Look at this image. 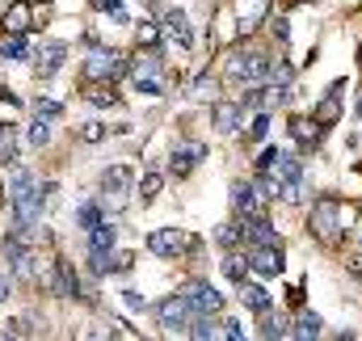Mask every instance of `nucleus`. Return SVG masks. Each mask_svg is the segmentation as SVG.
Instances as JSON below:
<instances>
[{
    "label": "nucleus",
    "instance_id": "obj_19",
    "mask_svg": "<svg viewBox=\"0 0 362 341\" xmlns=\"http://www.w3.org/2000/svg\"><path fill=\"white\" fill-rule=\"evenodd\" d=\"M55 295H64V299H81V278H76L72 261H59V291H55Z\"/></svg>",
    "mask_w": 362,
    "mask_h": 341
},
{
    "label": "nucleus",
    "instance_id": "obj_5",
    "mask_svg": "<svg viewBox=\"0 0 362 341\" xmlns=\"http://www.w3.org/2000/svg\"><path fill=\"white\" fill-rule=\"evenodd\" d=\"M131 185H135V169H131V165H114V169H105V173H101V198L127 202Z\"/></svg>",
    "mask_w": 362,
    "mask_h": 341
},
{
    "label": "nucleus",
    "instance_id": "obj_30",
    "mask_svg": "<svg viewBox=\"0 0 362 341\" xmlns=\"http://www.w3.org/2000/svg\"><path fill=\"white\" fill-rule=\"evenodd\" d=\"M93 105H118V93L110 88V81H93V88L85 93Z\"/></svg>",
    "mask_w": 362,
    "mask_h": 341
},
{
    "label": "nucleus",
    "instance_id": "obj_42",
    "mask_svg": "<svg viewBox=\"0 0 362 341\" xmlns=\"http://www.w3.org/2000/svg\"><path fill=\"white\" fill-rule=\"evenodd\" d=\"M274 161H278V148H266L257 156V173H274Z\"/></svg>",
    "mask_w": 362,
    "mask_h": 341
},
{
    "label": "nucleus",
    "instance_id": "obj_11",
    "mask_svg": "<svg viewBox=\"0 0 362 341\" xmlns=\"http://www.w3.org/2000/svg\"><path fill=\"white\" fill-rule=\"evenodd\" d=\"M249 270H257L262 278H278V274H282V253H278V245H257V249L249 253Z\"/></svg>",
    "mask_w": 362,
    "mask_h": 341
},
{
    "label": "nucleus",
    "instance_id": "obj_44",
    "mask_svg": "<svg viewBox=\"0 0 362 341\" xmlns=\"http://www.w3.org/2000/svg\"><path fill=\"white\" fill-rule=\"evenodd\" d=\"M206 93H215V81H211V76H202V81H194V97H206Z\"/></svg>",
    "mask_w": 362,
    "mask_h": 341
},
{
    "label": "nucleus",
    "instance_id": "obj_40",
    "mask_svg": "<svg viewBox=\"0 0 362 341\" xmlns=\"http://www.w3.org/2000/svg\"><path fill=\"white\" fill-rule=\"evenodd\" d=\"M139 47H156V25L152 21H139Z\"/></svg>",
    "mask_w": 362,
    "mask_h": 341
},
{
    "label": "nucleus",
    "instance_id": "obj_15",
    "mask_svg": "<svg viewBox=\"0 0 362 341\" xmlns=\"http://www.w3.org/2000/svg\"><path fill=\"white\" fill-rule=\"evenodd\" d=\"M240 304H245L249 312H257V316L270 312V295H266V287H257V282H240Z\"/></svg>",
    "mask_w": 362,
    "mask_h": 341
},
{
    "label": "nucleus",
    "instance_id": "obj_36",
    "mask_svg": "<svg viewBox=\"0 0 362 341\" xmlns=\"http://www.w3.org/2000/svg\"><path fill=\"white\" fill-rule=\"evenodd\" d=\"M34 114H38V118H59V114H64V105H59V101H51V97H38V101H34Z\"/></svg>",
    "mask_w": 362,
    "mask_h": 341
},
{
    "label": "nucleus",
    "instance_id": "obj_43",
    "mask_svg": "<svg viewBox=\"0 0 362 341\" xmlns=\"http://www.w3.org/2000/svg\"><path fill=\"white\" fill-rule=\"evenodd\" d=\"M223 337L240 341V337H245V325H240V320H228V325H223Z\"/></svg>",
    "mask_w": 362,
    "mask_h": 341
},
{
    "label": "nucleus",
    "instance_id": "obj_3",
    "mask_svg": "<svg viewBox=\"0 0 362 341\" xmlns=\"http://www.w3.org/2000/svg\"><path fill=\"white\" fill-rule=\"evenodd\" d=\"M127 68H131V64H127L118 51H93L89 59H85V76H89V81H118Z\"/></svg>",
    "mask_w": 362,
    "mask_h": 341
},
{
    "label": "nucleus",
    "instance_id": "obj_35",
    "mask_svg": "<svg viewBox=\"0 0 362 341\" xmlns=\"http://www.w3.org/2000/svg\"><path fill=\"white\" fill-rule=\"evenodd\" d=\"M291 76H295V72H291V64H286V59H274V64H270V81H274V85L291 88Z\"/></svg>",
    "mask_w": 362,
    "mask_h": 341
},
{
    "label": "nucleus",
    "instance_id": "obj_14",
    "mask_svg": "<svg viewBox=\"0 0 362 341\" xmlns=\"http://www.w3.org/2000/svg\"><path fill=\"white\" fill-rule=\"evenodd\" d=\"M30 25H38V21L30 17V0H13V8L4 13V30H8V34H25Z\"/></svg>",
    "mask_w": 362,
    "mask_h": 341
},
{
    "label": "nucleus",
    "instance_id": "obj_26",
    "mask_svg": "<svg viewBox=\"0 0 362 341\" xmlns=\"http://www.w3.org/2000/svg\"><path fill=\"white\" fill-rule=\"evenodd\" d=\"M262 337H270V341H282V337H291V325H286V320H282V316H278V312H266V316H262Z\"/></svg>",
    "mask_w": 362,
    "mask_h": 341
},
{
    "label": "nucleus",
    "instance_id": "obj_18",
    "mask_svg": "<svg viewBox=\"0 0 362 341\" xmlns=\"http://www.w3.org/2000/svg\"><path fill=\"white\" fill-rule=\"evenodd\" d=\"M0 59H30L25 34H8V30H4V38H0Z\"/></svg>",
    "mask_w": 362,
    "mask_h": 341
},
{
    "label": "nucleus",
    "instance_id": "obj_10",
    "mask_svg": "<svg viewBox=\"0 0 362 341\" xmlns=\"http://www.w3.org/2000/svg\"><path fill=\"white\" fill-rule=\"evenodd\" d=\"M232 207L240 211V219H253V215H262V194H257V185H249V181H236L232 185Z\"/></svg>",
    "mask_w": 362,
    "mask_h": 341
},
{
    "label": "nucleus",
    "instance_id": "obj_29",
    "mask_svg": "<svg viewBox=\"0 0 362 341\" xmlns=\"http://www.w3.org/2000/svg\"><path fill=\"white\" fill-rule=\"evenodd\" d=\"M223 278L236 282V287L249 282V257H228V261H223Z\"/></svg>",
    "mask_w": 362,
    "mask_h": 341
},
{
    "label": "nucleus",
    "instance_id": "obj_41",
    "mask_svg": "<svg viewBox=\"0 0 362 341\" xmlns=\"http://www.w3.org/2000/svg\"><path fill=\"white\" fill-rule=\"evenodd\" d=\"M122 304H127L131 312H144V308H148V299H144L139 291H122Z\"/></svg>",
    "mask_w": 362,
    "mask_h": 341
},
{
    "label": "nucleus",
    "instance_id": "obj_1",
    "mask_svg": "<svg viewBox=\"0 0 362 341\" xmlns=\"http://www.w3.org/2000/svg\"><path fill=\"white\" fill-rule=\"evenodd\" d=\"M274 185H278L282 202H299L303 198V165H299L295 152H278V161H274Z\"/></svg>",
    "mask_w": 362,
    "mask_h": 341
},
{
    "label": "nucleus",
    "instance_id": "obj_47",
    "mask_svg": "<svg viewBox=\"0 0 362 341\" xmlns=\"http://www.w3.org/2000/svg\"><path fill=\"white\" fill-rule=\"evenodd\" d=\"M0 270H4V265H0Z\"/></svg>",
    "mask_w": 362,
    "mask_h": 341
},
{
    "label": "nucleus",
    "instance_id": "obj_31",
    "mask_svg": "<svg viewBox=\"0 0 362 341\" xmlns=\"http://www.w3.org/2000/svg\"><path fill=\"white\" fill-rule=\"evenodd\" d=\"M215 241L223 245V249H236L240 241H245V224L236 228V224H219V232H215Z\"/></svg>",
    "mask_w": 362,
    "mask_h": 341
},
{
    "label": "nucleus",
    "instance_id": "obj_2",
    "mask_svg": "<svg viewBox=\"0 0 362 341\" xmlns=\"http://www.w3.org/2000/svg\"><path fill=\"white\" fill-rule=\"evenodd\" d=\"M181 299H185V308H189L194 316H215V312L223 308V295H219L211 282H189V287H181Z\"/></svg>",
    "mask_w": 362,
    "mask_h": 341
},
{
    "label": "nucleus",
    "instance_id": "obj_39",
    "mask_svg": "<svg viewBox=\"0 0 362 341\" xmlns=\"http://www.w3.org/2000/svg\"><path fill=\"white\" fill-rule=\"evenodd\" d=\"M110 265H114V274H127V270L135 265V257L131 253H110Z\"/></svg>",
    "mask_w": 362,
    "mask_h": 341
},
{
    "label": "nucleus",
    "instance_id": "obj_45",
    "mask_svg": "<svg viewBox=\"0 0 362 341\" xmlns=\"http://www.w3.org/2000/svg\"><path fill=\"white\" fill-rule=\"evenodd\" d=\"M8 291H13V287H8V278H4V270H0V304L8 299Z\"/></svg>",
    "mask_w": 362,
    "mask_h": 341
},
{
    "label": "nucleus",
    "instance_id": "obj_24",
    "mask_svg": "<svg viewBox=\"0 0 362 341\" xmlns=\"http://www.w3.org/2000/svg\"><path fill=\"white\" fill-rule=\"evenodd\" d=\"M337 114H341V85H333V88H329V97L320 101V110H316V118H320V122H333Z\"/></svg>",
    "mask_w": 362,
    "mask_h": 341
},
{
    "label": "nucleus",
    "instance_id": "obj_21",
    "mask_svg": "<svg viewBox=\"0 0 362 341\" xmlns=\"http://www.w3.org/2000/svg\"><path fill=\"white\" fill-rule=\"evenodd\" d=\"M8 165H17V135L8 122H0V169H8Z\"/></svg>",
    "mask_w": 362,
    "mask_h": 341
},
{
    "label": "nucleus",
    "instance_id": "obj_9",
    "mask_svg": "<svg viewBox=\"0 0 362 341\" xmlns=\"http://www.w3.org/2000/svg\"><path fill=\"white\" fill-rule=\"evenodd\" d=\"M202 156H206V144H181V148L169 152V173H173V177H189Z\"/></svg>",
    "mask_w": 362,
    "mask_h": 341
},
{
    "label": "nucleus",
    "instance_id": "obj_38",
    "mask_svg": "<svg viewBox=\"0 0 362 341\" xmlns=\"http://www.w3.org/2000/svg\"><path fill=\"white\" fill-rule=\"evenodd\" d=\"M81 139H85V144H101V139H105V127H101V122H85V127H81Z\"/></svg>",
    "mask_w": 362,
    "mask_h": 341
},
{
    "label": "nucleus",
    "instance_id": "obj_4",
    "mask_svg": "<svg viewBox=\"0 0 362 341\" xmlns=\"http://www.w3.org/2000/svg\"><path fill=\"white\" fill-rule=\"evenodd\" d=\"M30 59H34V76H38V81H47V76H55V72L64 68L68 47H64V42H55V38H47V42H38V51H34Z\"/></svg>",
    "mask_w": 362,
    "mask_h": 341
},
{
    "label": "nucleus",
    "instance_id": "obj_20",
    "mask_svg": "<svg viewBox=\"0 0 362 341\" xmlns=\"http://www.w3.org/2000/svg\"><path fill=\"white\" fill-rule=\"evenodd\" d=\"M114 241H118V228L110 219H101L97 228H89V249H114Z\"/></svg>",
    "mask_w": 362,
    "mask_h": 341
},
{
    "label": "nucleus",
    "instance_id": "obj_22",
    "mask_svg": "<svg viewBox=\"0 0 362 341\" xmlns=\"http://www.w3.org/2000/svg\"><path fill=\"white\" fill-rule=\"evenodd\" d=\"M156 72H160V55H156L152 47H148L144 55L131 59V76H156Z\"/></svg>",
    "mask_w": 362,
    "mask_h": 341
},
{
    "label": "nucleus",
    "instance_id": "obj_32",
    "mask_svg": "<svg viewBox=\"0 0 362 341\" xmlns=\"http://www.w3.org/2000/svg\"><path fill=\"white\" fill-rule=\"evenodd\" d=\"M160 185H165V177H160V173H144V181H139V198H144V202H152V198L160 194Z\"/></svg>",
    "mask_w": 362,
    "mask_h": 341
},
{
    "label": "nucleus",
    "instance_id": "obj_37",
    "mask_svg": "<svg viewBox=\"0 0 362 341\" xmlns=\"http://www.w3.org/2000/svg\"><path fill=\"white\" fill-rule=\"evenodd\" d=\"M266 135H270V114L257 110V118H253V127H249V139H266Z\"/></svg>",
    "mask_w": 362,
    "mask_h": 341
},
{
    "label": "nucleus",
    "instance_id": "obj_34",
    "mask_svg": "<svg viewBox=\"0 0 362 341\" xmlns=\"http://www.w3.org/2000/svg\"><path fill=\"white\" fill-rule=\"evenodd\" d=\"M135 88L148 93V97H160V93H165V81H160V72H156V76H135Z\"/></svg>",
    "mask_w": 362,
    "mask_h": 341
},
{
    "label": "nucleus",
    "instance_id": "obj_6",
    "mask_svg": "<svg viewBox=\"0 0 362 341\" xmlns=\"http://www.w3.org/2000/svg\"><path fill=\"white\" fill-rule=\"evenodd\" d=\"M189 245H194V241H189L181 228H156V232L148 236V249L156 257H177V253H185Z\"/></svg>",
    "mask_w": 362,
    "mask_h": 341
},
{
    "label": "nucleus",
    "instance_id": "obj_27",
    "mask_svg": "<svg viewBox=\"0 0 362 341\" xmlns=\"http://www.w3.org/2000/svg\"><path fill=\"white\" fill-rule=\"evenodd\" d=\"M189 337H198V341H211V337H223V329L211 320V316H194L189 320Z\"/></svg>",
    "mask_w": 362,
    "mask_h": 341
},
{
    "label": "nucleus",
    "instance_id": "obj_13",
    "mask_svg": "<svg viewBox=\"0 0 362 341\" xmlns=\"http://www.w3.org/2000/svg\"><path fill=\"white\" fill-rule=\"evenodd\" d=\"M312 224H316V236L320 241H337V202H316Z\"/></svg>",
    "mask_w": 362,
    "mask_h": 341
},
{
    "label": "nucleus",
    "instance_id": "obj_28",
    "mask_svg": "<svg viewBox=\"0 0 362 341\" xmlns=\"http://www.w3.org/2000/svg\"><path fill=\"white\" fill-rule=\"evenodd\" d=\"M51 118H38L34 114V122H30V131H25V139H30V148H47L51 144V127H47Z\"/></svg>",
    "mask_w": 362,
    "mask_h": 341
},
{
    "label": "nucleus",
    "instance_id": "obj_12",
    "mask_svg": "<svg viewBox=\"0 0 362 341\" xmlns=\"http://www.w3.org/2000/svg\"><path fill=\"white\" fill-rule=\"evenodd\" d=\"M320 135H325V122L320 118H291V139L299 148H316Z\"/></svg>",
    "mask_w": 362,
    "mask_h": 341
},
{
    "label": "nucleus",
    "instance_id": "obj_7",
    "mask_svg": "<svg viewBox=\"0 0 362 341\" xmlns=\"http://www.w3.org/2000/svg\"><path fill=\"white\" fill-rule=\"evenodd\" d=\"M228 72H232L236 81H262V76H270V59H266L262 51H245V55L232 59Z\"/></svg>",
    "mask_w": 362,
    "mask_h": 341
},
{
    "label": "nucleus",
    "instance_id": "obj_8",
    "mask_svg": "<svg viewBox=\"0 0 362 341\" xmlns=\"http://www.w3.org/2000/svg\"><path fill=\"white\" fill-rule=\"evenodd\" d=\"M156 316H160V329H169V333H189V329H185V320H194V312L185 308V299H181V295L165 299V304L156 308Z\"/></svg>",
    "mask_w": 362,
    "mask_h": 341
},
{
    "label": "nucleus",
    "instance_id": "obj_23",
    "mask_svg": "<svg viewBox=\"0 0 362 341\" xmlns=\"http://www.w3.org/2000/svg\"><path fill=\"white\" fill-rule=\"evenodd\" d=\"M34 333H42V320H34V316H21V320L4 325V337H34Z\"/></svg>",
    "mask_w": 362,
    "mask_h": 341
},
{
    "label": "nucleus",
    "instance_id": "obj_46",
    "mask_svg": "<svg viewBox=\"0 0 362 341\" xmlns=\"http://www.w3.org/2000/svg\"><path fill=\"white\" fill-rule=\"evenodd\" d=\"M0 101H8V105H17V97H13V88H4V85H0Z\"/></svg>",
    "mask_w": 362,
    "mask_h": 341
},
{
    "label": "nucleus",
    "instance_id": "obj_17",
    "mask_svg": "<svg viewBox=\"0 0 362 341\" xmlns=\"http://www.w3.org/2000/svg\"><path fill=\"white\" fill-rule=\"evenodd\" d=\"M215 127H219L223 135H232V131L240 127V101H219V105H215Z\"/></svg>",
    "mask_w": 362,
    "mask_h": 341
},
{
    "label": "nucleus",
    "instance_id": "obj_25",
    "mask_svg": "<svg viewBox=\"0 0 362 341\" xmlns=\"http://www.w3.org/2000/svg\"><path fill=\"white\" fill-rule=\"evenodd\" d=\"M291 337H303V341L320 337V316H316V312H303V316L295 320V329H291Z\"/></svg>",
    "mask_w": 362,
    "mask_h": 341
},
{
    "label": "nucleus",
    "instance_id": "obj_16",
    "mask_svg": "<svg viewBox=\"0 0 362 341\" xmlns=\"http://www.w3.org/2000/svg\"><path fill=\"white\" fill-rule=\"evenodd\" d=\"M165 38H173L177 47H189V21H185L181 8H169L165 13Z\"/></svg>",
    "mask_w": 362,
    "mask_h": 341
},
{
    "label": "nucleus",
    "instance_id": "obj_33",
    "mask_svg": "<svg viewBox=\"0 0 362 341\" xmlns=\"http://www.w3.org/2000/svg\"><path fill=\"white\" fill-rule=\"evenodd\" d=\"M76 224H81L85 232H89V228H97V224H101V207H97V202H85V207H76Z\"/></svg>",
    "mask_w": 362,
    "mask_h": 341
}]
</instances>
